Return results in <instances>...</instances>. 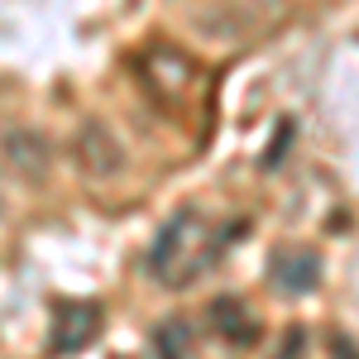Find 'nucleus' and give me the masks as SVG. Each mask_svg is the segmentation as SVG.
<instances>
[{
	"label": "nucleus",
	"mask_w": 359,
	"mask_h": 359,
	"mask_svg": "<svg viewBox=\"0 0 359 359\" xmlns=\"http://www.w3.org/2000/svg\"><path fill=\"white\" fill-rule=\"evenodd\" d=\"M225 235H230V230H221L201 206H182V211L154 235L149 273L158 278L163 287H192L196 278L225 254V245H230Z\"/></svg>",
	"instance_id": "f257e3e1"
},
{
	"label": "nucleus",
	"mask_w": 359,
	"mask_h": 359,
	"mask_svg": "<svg viewBox=\"0 0 359 359\" xmlns=\"http://www.w3.org/2000/svg\"><path fill=\"white\" fill-rule=\"evenodd\" d=\"M139 77H144V91L168 115H187L201 101V82H206L201 67H196V57L172 48V43H149L139 53Z\"/></svg>",
	"instance_id": "f03ea898"
},
{
	"label": "nucleus",
	"mask_w": 359,
	"mask_h": 359,
	"mask_svg": "<svg viewBox=\"0 0 359 359\" xmlns=\"http://www.w3.org/2000/svg\"><path fill=\"white\" fill-rule=\"evenodd\" d=\"M72 154H77V163H82L86 177H101V182H115V177L125 172V163H130L125 144H120L115 130H111V125H101V120H86L82 130H77Z\"/></svg>",
	"instance_id": "7ed1b4c3"
},
{
	"label": "nucleus",
	"mask_w": 359,
	"mask_h": 359,
	"mask_svg": "<svg viewBox=\"0 0 359 359\" xmlns=\"http://www.w3.org/2000/svg\"><path fill=\"white\" fill-rule=\"evenodd\" d=\"M5 163L15 168L25 182H43L48 168H53V144L34 125H15V130H5Z\"/></svg>",
	"instance_id": "20e7f679"
},
{
	"label": "nucleus",
	"mask_w": 359,
	"mask_h": 359,
	"mask_svg": "<svg viewBox=\"0 0 359 359\" xmlns=\"http://www.w3.org/2000/svg\"><path fill=\"white\" fill-rule=\"evenodd\" d=\"M101 306L96 302H67L57 306V321H53V350H62V355H77V350H86L91 340H96V331H101Z\"/></svg>",
	"instance_id": "39448f33"
},
{
	"label": "nucleus",
	"mask_w": 359,
	"mask_h": 359,
	"mask_svg": "<svg viewBox=\"0 0 359 359\" xmlns=\"http://www.w3.org/2000/svg\"><path fill=\"white\" fill-rule=\"evenodd\" d=\"M211 331L225 345H259L264 340V321L254 316V306L245 297H216L211 302Z\"/></svg>",
	"instance_id": "423d86ee"
},
{
	"label": "nucleus",
	"mask_w": 359,
	"mask_h": 359,
	"mask_svg": "<svg viewBox=\"0 0 359 359\" xmlns=\"http://www.w3.org/2000/svg\"><path fill=\"white\" fill-rule=\"evenodd\" d=\"M269 278H273V287L283 297H306L316 287V278H321V259L306 254V249H292V254L283 249L273 259V269H269Z\"/></svg>",
	"instance_id": "0eeeda50"
},
{
	"label": "nucleus",
	"mask_w": 359,
	"mask_h": 359,
	"mask_svg": "<svg viewBox=\"0 0 359 359\" xmlns=\"http://www.w3.org/2000/svg\"><path fill=\"white\" fill-rule=\"evenodd\" d=\"M225 15L240 20V34H249V29L264 34L287 20V0H225Z\"/></svg>",
	"instance_id": "6e6552de"
},
{
	"label": "nucleus",
	"mask_w": 359,
	"mask_h": 359,
	"mask_svg": "<svg viewBox=\"0 0 359 359\" xmlns=\"http://www.w3.org/2000/svg\"><path fill=\"white\" fill-rule=\"evenodd\" d=\"M154 340H158V350H163V355H177V350H192V331H187L182 321H168V326H163L158 335H154Z\"/></svg>",
	"instance_id": "1a4fd4ad"
}]
</instances>
